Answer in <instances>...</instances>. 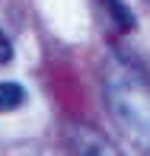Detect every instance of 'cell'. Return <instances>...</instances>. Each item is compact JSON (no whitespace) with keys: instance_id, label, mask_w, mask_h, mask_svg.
Here are the masks:
<instances>
[{"instance_id":"obj_1","label":"cell","mask_w":150,"mask_h":156,"mask_svg":"<svg viewBox=\"0 0 150 156\" xmlns=\"http://www.w3.org/2000/svg\"><path fill=\"white\" fill-rule=\"evenodd\" d=\"M105 102L115 124L137 147L150 150V86L131 67H118L105 80Z\"/></svg>"},{"instance_id":"obj_2","label":"cell","mask_w":150,"mask_h":156,"mask_svg":"<svg viewBox=\"0 0 150 156\" xmlns=\"http://www.w3.org/2000/svg\"><path fill=\"white\" fill-rule=\"evenodd\" d=\"M70 147H74L77 153H86V156H112L115 153V147L105 144L102 137H99L96 131H83V127H77L74 134H70Z\"/></svg>"},{"instance_id":"obj_3","label":"cell","mask_w":150,"mask_h":156,"mask_svg":"<svg viewBox=\"0 0 150 156\" xmlns=\"http://www.w3.org/2000/svg\"><path fill=\"white\" fill-rule=\"evenodd\" d=\"M99 3H102L105 16L115 23V29H121V32H131V29H134V13L128 10L121 0H99Z\"/></svg>"},{"instance_id":"obj_4","label":"cell","mask_w":150,"mask_h":156,"mask_svg":"<svg viewBox=\"0 0 150 156\" xmlns=\"http://www.w3.org/2000/svg\"><path fill=\"white\" fill-rule=\"evenodd\" d=\"M26 102V89L13 80H3L0 83V112H13Z\"/></svg>"},{"instance_id":"obj_5","label":"cell","mask_w":150,"mask_h":156,"mask_svg":"<svg viewBox=\"0 0 150 156\" xmlns=\"http://www.w3.org/2000/svg\"><path fill=\"white\" fill-rule=\"evenodd\" d=\"M6 61H13V45L6 38V32L0 29V64H6Z\"/></svg>"},{"instance_id":"obj_6","label":"cell","mask_w":150,"mask_h":156,"mask_svg":"<svg viewBox=\"0 0 150 156\" xmlns=\"http://www.w3.org/2000/svg\"><path fill=\"white\" fill-rule=\"evenodd\" d=\"M147 3H150V0H147Z\"/></svg>"}]
</instances>
